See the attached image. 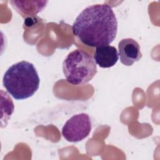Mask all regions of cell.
Segmentation results:
<instances>
[{"instance_id":"obj_5","label":"cell","mask_w":160,"mask_h":160,"mask_svg":"<svg viewBox=\"0 0 160 160\" xmlns=\"http://www.w3.org/2000/svg\"><path fill=\"white\" fill-rule=\"evenodd\" d=\"M119 56L122 64L126 66H132L142 58L139 43L132 38H125L118 44Z\"/></svg>"},{"instance_id":"obj_7","label":"cell","mask_w":160,"mask_h":160,"mask_svg":"<svg viewBox=\"0 0 160 160\" xmlns=\"http://www.w3.org/2000/svg\"><path fill=\"white\" fill-rule=\"evenodd\" d=\"M12 6L22 17L27 18L36 15L41 11L46 6L48 1H10Z\"/></svg>"},{"instance_id":"obj_2","label":"cell","mask_w":160,"mask_h":160,"mask_svg":"<svg viewBox=\"0 0 160 160\" xmlns=\"http://www.w3.org/2000/svg\"><path fill=\"white\" fill-rule=\"evenodd\" d=\"M40 79L33 64L22 61L5 72L2 83L8 92L17 100L31 97L39 88Z\"/></svg>"},{"instance_id":"obj_1","label":"cell","mask_w":160,"mask_h":160,"mask_svg":"<svg viewBox=\"0 0 160 160\" xmlns=\"http://www.w3.org/2000/svg\"><path fill=\"white\" fill-rule=\"evenodd\" d=\"M72 30L74 36L88 46H106L116 38L118 20L110 6L92 4L83 9L78 16Z\"/></svg>"},{"instance_id":"obj_6","label":"cell","mask_w":160,"mask_h":160,"mask_svg":"<svg viewBox=\"0 0 160 160\" xmlns=\"http://www.w3.org/2000/svg\"><path fill=\"white\" fill-rule=\"evenodd\" d=\"M95 62L102 68L114 66L119 60V54L116 48L109 45L96 47L94 53Z\"/></svg>"},{"instance_id":"obj_4","label":"cell","mask_w":160,"mask_h":160,"mask_svg":"<svg viewBox=\"0 0 160 160\" xmlns=\"http://www.w3.org/2000/svg\"><path fill=\"white\" fill-rule=\"evenodd\" d=\"M91 126V121L88 114H77L65 122L62 128V135L69 142H79L89 136Z\"/></svg>"},{"instance_id":"obj_3","label":"cell","mask_w":160,"mask_h":160,"mask_svg":"<svg viewBox=\"0 0 160 160\" xmlns=\"http://www.w3.org/2000/svg\"><path fill=\"white\" fill-rule=\"evenodd\" d=\"M62 71L66 81L75 86L89 82L97 73V66L94 59L81 49L69 52L62 62Z\"/></svg>"}]
</instances>
